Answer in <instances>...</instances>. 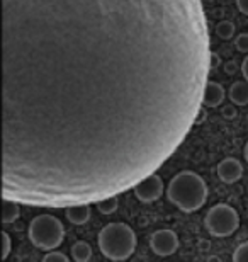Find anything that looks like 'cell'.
<instances>
[{"label":"cell","mask_w":248,"mask_h":262,"mask_svg":"<svg viewBox=\"0 0 248 262\" xmlns=\"http://www.w3.org/2000/svg\"><path fill=\"white\" fill-rule=\"evenodd\" d=\"M236 50L241 51V53H248V34H240L236 38Z\"/></svg>","instance_id":"obj_19"},{"label":"cell","mask_w":248,"mask_h":262,"mask_svg":"<svg viewBox=\"0 0 248 262\" xmlns=\"http://www.w3.org/2000/svg\"><path fill=\"white\" fill-rule=\"evenodd\" d=\"M233 260L235 262H248V242L236 247L235 254H233Z\"/></svg>","instance_id":"obj_17"},{"label":"cell","mask_w":248,"mask_h":262,"mask_svg":"<svg viewBox=\"0 0 248 262\" xmlns=\"http://www.w3.org/2000/svg\"><path fill=\"white\" fill-rule=\"evenodd\" d=\"M224 101V89L221 83L209 80L204 91V106L206 107H218Z\"/></svg>","instance_id":"obj_9"},{"label":"cell","mask_w":248,"mask_h":262,"mask_svg":"<svg viewBox=\"0 0 248 262\" xmlns=\"http://www.w3.org/2000/svg\"><path fill=\"white\" fill-rule=\"evenodd\" d=\"M96 204H97V209L102 214H112L116 209H118L119 201H118V196H107V198L99 199Z\"/></svg>","instance_id":"obj_14"},{"label":"cell","mask_w":248,"mask_h":262,"mask_svg":"<svg viewBox=\"0 0 248 262\" xmlns=\"http://www.w3.org/2000/svg\"><path fill=\"white\" fill-rule=\"evenodd\" d=\"M65 214L68 222L73 225H85L91 220V208L88 203H80V204H70L65 209Z\"/></svg>","instance_id":"obj_10"},{"label":"cell","mask_w":248,"mask_h":262,"mask_svg":"<svg viewBox=\"0 0 248 262\" xmlns=\"http://www.w3.org/2000/svg\"><path fill=\"white\" fill-rule=\"evenodd\" d=\"M133 189L136 198L141 203H153L160 199V196L163 194V181L156 172H153V174L146 176L145 179H141Z\"/></svg>","instance_id":"obj_6"},{"label":"cell","mask_w":248,"mask_h":262,"mask_svg":"<svg viewBox=\"0 0 248 262\" xmlns=\"http://www.w3.org/2000/svg\"><path fill=\"white\" fill-rule=\"evenodd\" d=\"M236 5H238L241 14L248 15V0H236Z\"/></svg>","instance_id":"obj_20"},{"label":"cell","mask_w":248,"mask_h":262,"mask_svg":"<svg viewBox=\"0 0 248 262\" xmlns=\"http://www.w3.org/2000/svg\"><path fill=\"white\" fill-rule=\"evenodd\" d=\"M241 73H243L245 80H248V55H246V58L243 60V63H241Z\"/></svg>","instance_id":"obj_21"},{"label":"cell","mask_w":248,"mask_h":262,"mask_svg":"<svg viewBox=\"0 0 248 262\" xmlns=\"http://www.w3.org/2000/svg\"><path fill=\"white\" fill-rule=\"evenodd\" d=\"M245 160L248 162V141H246V145H245Z\"/></svg>","instance_id":"obj_23"},{"label":"cell","mask_w":248,"mask_h":262,"mask_svg":"<svg viewBox=\"0 0 248 262\" xmlns=\"http://www.w3.org/2000/svg\"><path fill=\"white\" fill-rule=\"evenodd\" d=\"M136 233L126 223H109L99 232V249L109 260H126L136 249Z\"/></svg>","instance_id":"obj_3"},{"label":"cell","mask_w":248,"mask_h":262,"mask_svg":"<svg viewBox=\"0 0 248 262\" xmlns=\"http://www.w3.org/2000/svg\"><path fill=\"white\" fill-rule=\"evenodd\" d=\"M19 204H20V203L14 201V199H5V198H4V206H2V223H5V225L14 223L15 220L19 218V214H20Z\"/></svg>","instance_id":"obj_12"},{"label":"cell","mask_w":248,"mask_h":262,"mask_svg":"<svg viewBox=\"0 0 248 262\" xmlns=\"http://www.w3.org/2000/svg\"><path fill=\"white\" fill-rule=\"evenodd\" d=\"M72 259L77 262H87L92 259V247L83 240H78V242L73 244L72 247Z\"/></svg>","instance_id":"obj_13"},{"label":"cell","mask_w":248,"mask_h":262,"mask_svg":"<svg viewBox=\"0 0 248 262\" xmlns=\"http://www.w3.org/2000/svg\"><path fill=\"white\" fill-rule=\"evenodd\" d=\"M2 250H0V259L5 260L9 257L10 250H12V242H10V235L7 232H2Z\"/></svg>","instance_id":"obj_16"},{"label":"cell","mask_w":248,"mask_h":262,"mask_svg":"<svg viewBox=\"0 0 248 262\" xmlns=\"http://www.w3.org/2000/svg\"><path fill=\"white\" fill-rule=\"evenodd\" d=\"M230 99L236 106H246L248 104V80L235 82L230 89Z\"/></svg>","instance_id":"obj_11"},{"label":"cell","mask_w":248,"mask_h":262,"mask_svg":"<svg viewBox=\"0 0 248 262\" xmlns=\"http://www.w3.org/2000/svg\"><path fill=\"white\" fill-rule=\"evenodd\" d=\"M43 260H44V262H51V260H60V262H66V260H68V257H66L65 254L58 252V250L55 249V250H50V252L46 254L44 257H43Z\"/></svg>","instance_id":"obj_18"},{"label":"cell","mask_w":248,"mask_h":262,"mask_svg":"<svg viewBox=\"0 0 248 262\" xmlns=\"http://www.w3.org/2000/svg\"><path fill=\"white\" fill-rule=\"evenodd\" d=\"M218 176L226 184H233V182L241 179V176H243V167H241L240 160L233 159V157H228V159L219 162Z\"/></svg>","instance_id":"obj_8"},{"label":"cell","mask_w":248,"mask_h":262,"mask_svg":"<svg viewBox=\"0 0 248 262\" xmlns=\"http://www.w3.org/2000/svg\"><path fill=\"white\" fill-rule=\"evenodd\" d=\"M29 240L41 250H55L61 245L65 237L63 223L53 214H39L29 223Z\"/></svg>","instance_id":"obj_4"},{"label":"cell","mask_w":248,"mask_h":262,"mask_svg":"<svg viewBox=\"0 0 248 262\" xmlns=\"http://www.w3.org/2000/svg\"><path fill=\"white\" fill-rule=\"evenodd\" d=\"M150 247L156 255L167 257L177 252L178 249V237L172 230H158L151 235L150 238Z\"/></svg>","instance_id":"obj_7"},{"label":"cell","mask_w":248,"mask_h":262,"mask_svg":"<svg viewBox=\"0 0 248 262\" xmlns=\"http://www.w3.org/2000/svg\"><path fill=\"white\" fill-rule=\"evenodd\" d=\"M204 223L211 235L224 238V237L233 235L236 230H238L240 216H238V213H236V209L231 208L230 204L219 203V204H214L213 208H209Z\"/></svg>","instance_id":"obj_5"},{"label":"cell","mask_w":248,"mask_h":262,"mask_svg":"<svg viewBox=\"0 0 248 262\" xmlns=\"http://www.w3.org/2000/svg\"><path fill=\"white\" fill-rule=\"evenodd\" d=\"M209 70L202 0H4L2 196L133 189L191 133Z\"/></svg>","instance_id":"obj_1"},{"label":"cell","mask_w":248,"mask_h":262,"mask_svg":"<svg viewBox=\"0 0 248 262\" xmlns=\"http://www.w3.org/2000/svg\"><path fill=\"white\" fill-rule=\"evenodd\" d=\"M224 113H226V116H228V118H230V116H231V118H235V114H236V111H235V109H231V107H228V109H226Z\"/></svg>","instance_id":"obj_22"},{"label":"cell","mask_w":248,"mask_h":262,"mask_svg":"<svg viewBox=\"0 0 248 262\" xmlns=\"http://www.w3.org/2000/svg\"><path fill=\"white\" fill-rule=\"evenodd\" d=\"M167 196L184 213L199 211L208 201V186L196 172L182 170L170 181Z\"/></svg>","instance_id":"obj_2"},{"label":"cell","mask_w":248,"mask_h":262,"mask_svg":"<svg viewBox=\"0 0 248 262\" xmlns=\"http://www.w3.org/2000/svg\"><path fill=\"white\" fill-rule=\"evenodd\" d=\"M216 31H218V36L221 39H230L235 34V24L230 23V20H223V23L218 24Z\"/></svg>","instance_id":"obj_15"}]
</instances>
